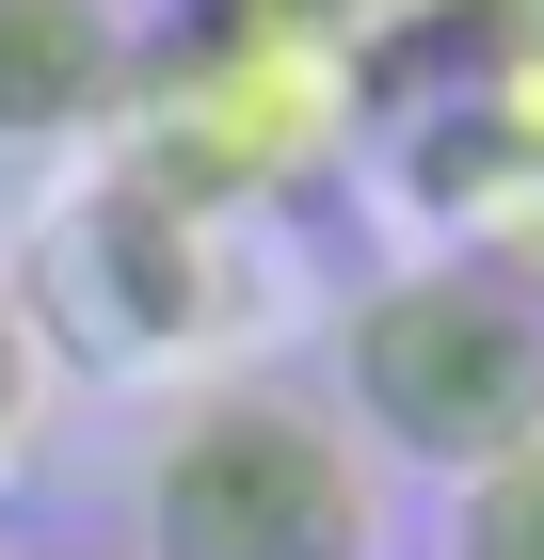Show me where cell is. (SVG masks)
I'll list each match as a JSON object with an SVG mask.
<instances>
[{"mask_svg": "<svg viewBox=\"0 0 544 560\" xmlns=\"http://www.w3.org/2000/svg\"><path fill=\"white\" fill-rule=\"evenodd\" d=\"M128 545L144 560H369L384 545V448L336 417V385L224 369L144 432Z\"/></svg>", "mask_w": 544, "mask_h": 560, "instance_id": "1", "label": "cell"}, {"mask_svg": "<svg viewBox=\"0 0 544 560\" xmlns=\"http://www.w3.org/2000/svg\"><path fill=\"white\" fill-rule=\"evenodd\" d=\"M336 417L417 480H481L544 432V272L401 257L336 304Z\"/></svg>", "mask_w": 544, "mask_h": 560, "instance_id": "2", "label": "cell"}, {"mask_svg": "<svg viewBox=\"0 0 544 560\" xmlns=\"http://www.w3.org/2000/svg\"><path fill=\"white\" fill-rule=\"evenodd\" d=\"M128 161L193 192V209H256V192H304V176L352 144V65L336 48H193L144 33L128 65Z\"/></svg>", "mask_w": 544, "mask_h": 560, "instance_id": "3", "label": "cell"}, {"mask_svg": "<svg viewBox=\"0 0 544 560\" xmlns=\"http://www.w3.org/2000/svg\"><path fill=\"white\" fill-rule=\"evenodd\" d=\"M128 65H144L128 0H0V161H65L81 129H113Z\"/></svg>", "mask_w": 544, "mask_h": 560, "instance_id": "4", "label": "cell"}, {"mask_svg": "<svg viewBox=\"0 0 544 560\" xmlns=\"http://www.w3.org/2000/svg\"><path fill=\"white\" fill-rule=\"evenodd\" d=\"M432 560H544V432L512 448V465L449 480V528H432Z\"/></svg>", "mask_w": 544, "mask_h": 560, "instance_id": "5", "label": "cell"}, {"mask_svg": "<svg viewBox=\"0 0 544 560\" xmlns=\"http://www.w3.org/2000/svg\"><path fill=\"white\" fill-rule=\"evenodd\" d=\"M48 385H65V320H48L33 272H0V465L48 432Z\"/></svg>", "mask_w": 544, "mask_h": 560, "instance_id": "6", "label": "cell"}, {"mask_svg": "<svg viewBox=\"0 0 544 560\" xmlns=\"http://www.w3.org/2000/svg\"><path fill=\"white\" fill-rule=\"evenodd\" d=\"M161 33H193V48H352V0H176Z\"/></svg>", "mask_w": 544, "mask_h": 560, "instance_id": "7", "label": "cell"}, {"mask_svg": "<svg viewBox=\"0 0 544 560\" xmlns=\"http://www.w3.org/2000/svg\"><path fill=\"white\" fill-rule=\"evenodd\" d=\"M352 16H417V33H464V16H512V0H352Z\"/></svg>", "mask_w": 544, "mask_h": 560, "instance_id": "8", "label": "cell"}, {"mask_svg": "<svg viewBox=\"0 0 544 560\" xmlns=\"http://www.w3.org/2000/svg\"><path fill=\"white\" fill-rule=\"evenodd\" d=\"M0 560H144V545H0Z\"/></svg>", "mask_w": 544, "mask_h": 560, "instance_id": "9", "label": "cell"}]
</instances>
